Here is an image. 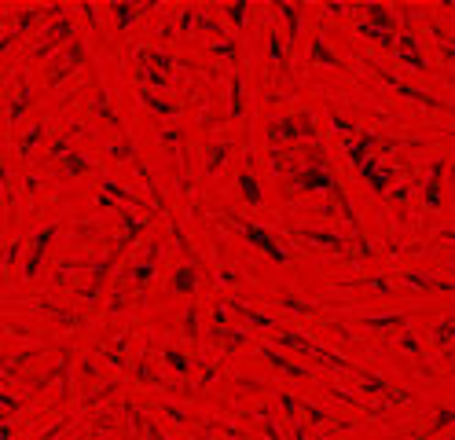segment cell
<instances>
[{
    "instance_id": "d4e9b609",
    "label": "cell",
    "mask_w": 455,
    "mask_h": 440,
    "mask_svg": "<svg viewBox=\"0 0 455 440\" xmlns=\"http://www.w3.org/2000/svg\"><path fill=\"white\" fill-rule=\"evenodd\" d=\"M162 360H166V367L173 374H188L191 371V360L180 353V348H166V353H162Z\"/></svg>"
},
{
    "instance_id": "c3c4849f",
    "label": "cell",
    "mask_w": 455,
    "mask_h": 440,
    "mask_svg": "<svg viewBox=\"0 0 455 440\" xmlns=\"http://www.w3.org/2000/svg\"><path fill=\"white\" fill-rule=\"evenodd\" d=\"M70 154V143L66 140H56V143H51V158H66Z\"/></svg>"
},
{
    "instance_id": "52a82bcc",
    "label": "cell",
    "mask_w": 455,
    "mask_h": 440,
    "mask_svg": "<svg viewBox=\"0 0 455 440\" xmlns=\"http://www.w3.org/2000/svg\"><path fill=\"white\" fill-rule=\"evenodd\" d=\"M51 238H56V228H41L37 235H33L30 257H26V264H23V279H37L41 261H44V253H48V246H51Z\"/></svg>"
},
{
    "instance_id": "484cf974",
    "label": "cell",
    "mask_w": 455,
    "mask_h": 440,
    "mask_svg": "<svg viewBox=\"0 0 455 440\" xmlns=\"http://www.w3.org/2000/svg\"><path fill=\"white\" fill-rule=\"evenodd\" d=\"M63 161H66V173H70V176H81V173H92V161H88L85 154H78V151H70V154H66Z\"/></svg>"
},
{
    "instance_id": "f1b7e54d",
    "label": "cell",
    "mask_w": 455,
    "mask_h": 440,
    "mask_svg": "<svg viewBox=\"0 0 455 440\" xmlns=\"http://www.w3.org/2000/svg\"><path fill=\"white\" fill-rule=\"evenodd\" d=\"M125 345H129V334H121L114 345H107V348H103V356L111 360L114 367H121V363H125Z\"/></svg>"
},
{
    "instance_id": "ffe728a7",
    "label": "cell",
    "mask_w": 455,
    "mask_h": 440,
    "mask_svg": "<svg viewBox=\"0 0 455 440\" xmlns=\"http://www.w3.org/2000/svg\"><path fill=\"white\" fill-rule=\"evenodd\" d=\"M276 11L283 15V23H286V41L294 44L298 41V33H301V15H298V4H276ZM286 44V48H290Z\"/></svg>"
},
{
    "instance_id": "8fae6325",
    "label": "cell",
    "mask_w": 455,
    "mask_h": 440,
    "mask_svg": "<svg viewBox=\"0 0 455 440\" xmlns=\"http://www.w3.org/2000/svg\"><path fill=\"white\" fill-rule=\"evenodd\" d=\"M444 169L448 165L444 161H433V173H430V180H426V188H423V202H426V209H441V176H444Z\"/></svg>"
},
{
    "instance_id": "f907efd6",
    "label": "cell",
    "mask_w": 455,
    "mask_h": 440,
    "mask_svg": "<svg viewBox=\"0 0 455 440\" xmlns=\"http://www.w3.org/2000/svg\"><path fill=\"white\" fill-rule=\"evenodd\" d=\"M408 195H411V188H408V183H400V188L393 191V198H396V202H408Z\"/></svg>"
},
{
    "instance_id": "cb8c5ba5",
    "label": "cell",
    "mask_w": 455,
    "mask_h": 440,
    "mask_svg": "<svg viewBox=\"0 0 455 440\" xmlns=\"http://www.w3.org/2000/svg\"><path fill=\"white\" fill-rule=\"evenodd\" d=\"M140 11H143L140 4H111V15L118 18V30H129V26L136 23Z\"/></svg>"
},
{
    "instance_id": "bcb514c9",
    "label": "cell",
    "mask_w": 455,
    "mask_h": 440,
    "mask_svg": "<svg viewBox=\"0 0 455 440\" xmlns=\"http://www.w3.org/2000/svg\"><path fill=\"white\" fill-rule=\"evenodd\" d=\"M448 422H451V411H448V408H441V411H437V426H433L430 433H441V429L448 426Z\"/></svg>"
},
{
    "instance_id": "7402d4cb",
    "label": "cell",
    "mask_w": 455,
    "mask_h": 440,
    "mask_svg": "<svg viewBox=\"0 0 455 440\" xmlns=\"http://www.w3.org/2000/svg\"><path fill=\"white\" fill-rule=\"evenodd\" d=\"M228 308L239 312V316H243L250 326H261V330H272V326H276V319H272V316H265V312H253V308H246V305H239V301H231Z\"/></svg>"
},
{
    "instance_id": "7bdbcfd3",
    "label": "cell",
    "mask_w": 455,
    "mask_h": 440,
    "mask_svg": "<svg viewBox=\"0 0 455 440\" xmlns=\"http://www.w3.org/2000/svg\"><path fill=\"white\" fill-rule=\"evenodd\" d=\"M246 11H250V4H231V8H228V18H231L235 26H243V23H246Z\"/></svg>"
},
{
    "instance_id": "d6986e66",
    "label": "cell",
    "mask_w": 455,
    "mask_h": 440,
    "mask_svg": "<svg viewBox=\"0 0 455 440\" xmlns=\"http://www.w3.org/2000/svg\"><path fill=\"white\" fill-rule=\"evenodd\" d=\"M308 59L313 63H320V66H341V59L327 48V37L323 33H316V41H313V48H308Z\"/></svg>"
},
{
    "instance_id": "ba28073f",
    "label": "cell",
    "mask_w": 455,
    "mask_h": 440,
    "mask_svg": "<svg viewBox=\"0 0 455 440\" xmlns=\"http://www.w3.org/2000/svg\"><path fill=\"white\" fill-rule=\"evenodd\" d=\"M393 51L400 55V63H404V66H411V70H423V66H426L423 51H418V41H415V37H411L408 30L400 33V37H393Z\"/></svg>"
},
{
    "instance_id": "ac0fdd59",
    "label": "cell",
    "mask_w": 455,
    "mask_h": 440,
    "mask_svg": "<svg viewBox=\"0 0 455 440\" xmlns=\"http://www.w3.org/2000/svg\"><path fill=\"white\" fill-rule=\"evenodd\" d=\"M140 103L147 106V110H154V114H166V118L180 114V106H176V103H169V99H162V96H154L151 88H140Z\"/></svg>"
},
{
    "instance_id": "74e56055",
    "label": "cell",
    "mask_w": 455,
    "mask_h": 440,
    "mask_svg": "<svg viewBox=\"0 0 455 440\" xmlns=\"http://www.w3.org/2000/svg\"><path fill=\"white\" fill-rule=\"evenodd\" d=\"M437 345H441V348L451 345V319L448 316H441V323H437Z\"/></svg>"
},
{
    "instance_id": "ee69618b",
    "label": "cell",
    "mask_w": 455,
    "mask_h": 440,
    "mask_svg": "<svg viewBox=\"0 0 455 440\" xmlns=\"http://www.w3.org/2000/svg\"><path fill=\"white\" fill-rule=\"evenodd\" d=\"M400 348H404V353H411V356H423V353H418V341H415V334H408V330L400 334Z\"/></svg>"
},
{
    "instance_id": "5bb4252c",
    "label": "cell",
    "mask_w": 455,
    "mask_h": 440,
    "mask_svg": "<svg viewBox=\"0 0 455 440\" xmlns=\"http://www.w3.org/2000/svg\"><path fill=\"white\" fill-rule=\"evenodd\" d=\"M173 293H195L198 290V264H180L173 283H169Z\"/></svg>"
},
{
    "instance_id": "4dcf8cb0",
    "label": "cell",
    "mask_w": 455,
    "mask_h": 440,
    "mask_svg": "<svg viewBox=\"0 0 455 440\" xmlns=\"http://www.w3.org/2000/svg\"><path fill=\"white\" fill-rule=\"evenodd\" d=\"M360 33L368 37V41H378L382 48H393V33H389V30H375V26L363 23V26H360Z\"/></svg>"
},
{
    "instance_id": "9a60e30c",
    "label": "cell",
    "mask_w": 455,
    "mask_h": 440,
    "mask_svg": "<svg viewBox=\"0 0 455 440\" xmlns=\"http://www.w3.org/2000/svg\"><path fill=\"white\" fill-rule=\"evenodd\" d=\"M26 106H30V81H26V73H23V78H19V92H15L11 103H8V121L19 125L23 114H26Z\"/></svg>"
},
{
    "instance_id": "d590c367",
    "label": "cell",
    "mask_w": 455,
    "mask_h": 440,
    "mask_svg": "<svg viewBox=\"0 0 455 440\" xmlns=\"http://www.w3.org/2000/svg\"><path fill=\"white\" fill-rule=\"evenodd\" d=\"M96 114H99L103 121H111L114 128H121V121H118V114H114V106H107V96H103V92L96 96Z\"/></svg>"
},
{
    "instance_id": "277c9868",
    "label": "cell",
    "mask_w": 455,
    "mask_h": 440,
    "mask_svg": "<svg viewBox=\"0 0 455 440\" xmlns=\"http://www.w3.org/2000/svg\"><path fill=\"white\" fill-rule=\"evenodd\" d=\"M283 183L286 188H294V191H327L331 195V188H334V173L331 169H294L290 176H283Z\"/></svg>"
},
{
    "instance_id": "f35d334b",
    "label": "cell",
    "mask_w": 455,
    "mask_h": 440,
    "mask_svg": "<svg viewBox=\"0 0 455 440\" xmlns=\"http://www.w3.org/2000/svg\"><path fill=\"white\" fill-rule=\"evenodd\" d=\"M331 121H334V133H338L345 143H349V140H353V133H356V125H353V121H345V118H338V114H334Z\"/></svg>"
},
{
    "instance_id": "f5cc1de1",
    "label": "cell",
    "mask_w": 455,
    "mask_h": 440,
    "mask_svg": "<svg viewBox=\"0 0 455 440\" xmlns=\"http://www.w3.org/2000/svg\"><path fill=\"white\" fill-rule=\"evenodd\" d=\"M0 23H4V15H0Z\"/></svg>"
},
{
    "instance_id": "836d02e7",
    "label": "cell",
    "mask_w": 455,
    "mask_h": 440,
    "mask_svg": "<svg viewBox=\"0 0 455 440\" xmlns=\"http://www.w3.org/2000/svg\"><path fill=\"white\" fill-rule=\"evenodd\" d=\"M184 338L198 341V308L195 305H188V312H184Z\"/></svg>"
},
{
    "instance_id": "4fadbf2b",
    "label": "cell",
    "mask_w": 455,
    "mask_h": 440,
    "mask_svg": "<svg viewBox=\"0 0 455 440\" xmlns=\"http://www.w3.org/2000/svg\"><path fill=\"white\" fill-rule=\"evenodd\" d=\"M261 356H265V360H268L272 367H276V371H279V374H290V378H298V381H308V378H313V374H308V371H305V367H298V363H290L286 356H279V353H276V348H268V345L261 348Z\"/></svg>"
},
{
    "instance_id": "8d00e7d4",
    "label": "cell",
    "mask_w": 455,
    "mask_h": 440,
    "mask_svg": "<svg viewBox=\"0 0 455 440\" xmlns=\"http://www.w3.org/2000/svg\"><path fill=\"white\" fill-rule=\"evenodd\" d=\"M103 191H107V195H114V198H125V202H133V206H140V198H136L133 191H125L121 183H114V180H103Z\"/></svg>"
},
{
    "instance_id": "7dc6e473",
    "label": "cell",
    "mask_w": 455,
    "mask_h": 440,
    "mask_svg": "<svg viewBox=\"0 0 455 440\" xmlns=\"http://www.w3.org/2000/svg\"><path fill=\"white\" fill-rule=\"evenodd\" d=\"M162 143H166V147H173L176 140H180V128H162V136H158Z\"/></svg>"
},
{
    "instance_id": "9c48e42d",
    "label": "cell",
    "mask_w": 455,
    "mask_h": 440,
    "mask_svg": "<svg viewBox=\"0 0 455 440\" xmlns=\"http://www.w3.org/2000/svg\"><path fill=\"white\" fill-rule=\"evenodd\" d=\"M298 238H305V243H313V246H327V250H334V253H345V238L334 235V231H316V228H294Z\"/></svg>"
},
{
    "instance_id": "1f68e13d",
    "label": "cell",
    "mask_w": 455,
    "mask_h": 440,
    "mask_svg": "<svg viewBox=\"0 0 455 440\" xmlns=\"http://www.w3.org/2000/svg\"><path fill=\"white\" fill-rule=\"evenodd\" d=\"M268 55H272V66L279 70V66H283V37H279L276 30L268 33Z\"/></svg>"
},
{
    "instance_id": "60d3db41",
    "label": "cell",
    "mask_w": 455,
    "mask_h": 440,
    "mask_svg": "<svg viewBox=\"0 0 455 440\" xmlns=\"http://www.w3.org/2000/svg\"><path fill=\"white\" fill-rule=\"evenodd\" d=\"M250 338L243 334V330H231V334H224V348H228V353H235V348H243Z\"/></svg>"
},
{
    "instance_id": "6da1fadb",
    "label": "cell",
    "mask_w": 455,
    "mask_h": 440,
    "mask_svg": "<svg viewBox=\"0 0 455 440\" xmlns=\"http://www.w3.org/2000/svg\"><path fill=\"white\" fill-rule=\"evenodd\" d=\"M169 66H173V59H169L166 51L140 48L136 51V81H140V88H147V85L169 88Z\"/></svg>"
},
{
    "instance_id": "5b68a950",
    "label": "cell",
    "mask_w": 455,
    "mask_h": 440,
    "mask_svg": "<svg viewBox=\"0 0 455 440\" xmlns=\"http://www.w3.org/2000/svg\"><path fill=\"white\" fill-rule=\"evenodd\" d=\"M59 41H74V18H59L56 26H48L41 37H37V44H33L30 51V59H44L48 51H59Z\"/></svg>"
},
{
    "instance_id": "3957f363",
    "label": "cell",
    "mask_w": 455,
    "mask_h": 440,
    "mask_svg": "<svg viewBox=\"0 0 455 440\" xmlns=\"http://www.w3.org/2000/svg\"><path fill=\"white\" fill-rule=\"evenodd\" d=\"M279 345H290V348H301L305 356H313L327 367H334V371H356V363H349L345 356H334V353H327V348L313 345V341H305V334H298V330H283L279 334Z\"/></svg>"
},
{
    "instance_id": "4316f807",
    "label": "cell",
    "mask_w": 455,
    "mask_h": 440,
    "mask_svg": "<svg viewBox=\"0 0 455 440\" xmlns=\"http://www.w3.org/2000/svg\"><path fill=\"white\" fill-rule=\"evenodd\" d=\"M133 374H136V381H143V385H162V378L151 371V363H147V356H140L136 360V367H133Z\"/></svg>"
},
{
    "instance_id": "7c38bea8",
    "label": "cell",
    "mask_w": 455,
    "mask_h": 440,
    "mask_svg": "<svg viewBox=\"0 0 455 440\" xmlns=\"http://www.w3.org/2000/svg\"><path fill=\"white\" fill-rule=\"evenodd\" d=\"M41 356V348H26V353H11L4 356V363H0V378H19L26 371V363H33Z\"/></svg>"
},
{
    "instance_id": "e0dca14e",
    "label": "cell",
    "mask_w": 455,
    "mask_h": 440,
    "mask_svg": "<svg viewBox=\"0 0 455 440\" xmlns=\"http://www.w3.org/2000/svg\"><path fill=\"white\" fill-rule=\"evenodd\" d=\"M239 191H243V198L250 202V206H261V202H265V188H261V180L253 176L250 169H243V173H239Z\"/></svg>"
},
{
    "instance_id": "2e32d148",
    "label": "cell",
    "mask_w": 455,
    "mask_h": 440,
    "mask_svg": "<svg viewBox=\"0 0 455 440\" xmlns=\"http://www.w3.org/2000/svg\"><path fill=\"white\" fill-rule=\"evenodd\" d=\"M231 151H235V143L231 140H221V143H210L206 147V173L213 176L217 169H221V165L231 158Z\"/></svg>"
},
{
    "instance_id": "681fc988",
    "label": "cell",
    "mask_w": 455,
    "mask_h": 440,
    "mask_svg": "<svg viewBox=\"0 0 455 440\" xmlns=\"http://www.w3.org/2000/svg\"><path fill=\"white\" fill-rule=\"evenodd\" d=\"M217 55H228V59H235V41H221V44H217Z\"/></svg>"
},
{
    "instance_id": "603a6c76",
    "label": "cell",
    "mask_w": 455,
    "mask_h": 440,
    "mask_svg": "<svg viewBox=\"0 0 455 440\" xmlns=\"http://www.w3.org/2000/svg\"><path fill=\"white\" fill-rule=\"evenodd\" d=\"M363 11H368V18H371L368 26H375V30H389V26H393V8H386V4H368Z\"/></svg>"
},
{
    "instance_id": "83f0119b",
    "label": "cell",
    "mask_w": 455,
    "mask_h": 440,
    "mask_svg": "<svg viewBox=\"0 0 455 440\" xmlns=\"http://www.w3.org/2000/svg\"><path fill=\"white\" fill-rule=\"evenodd\" d=\"M41 136H44V125H33L30 133H26V140L19 143V158H30V154H33V147L41 143Z\"/></svg>"
},
{
    "instance_id": "e575fe53",
    "label": "cell",
    "mask_w": 455,
    "mask_h": 440,
    "mask_svg": "<svg viewBox=\"0 0 455 440\" xmlns=\"http://www.w3.org/2000/svg\"><path fill=\"white\" fill-rule=\"evenodd\" d=\"M224 323H228V305H213V338H224Z\"/></svg>"
},
{
    "instance_id": "8992f818",
    "label": "cell",
    "mask_w": 455,
    "mask_h": 440,
    "mask_svg": "<svg viewBox=\"0 0 455 440\" xmlns=\"http://www.w3.org/2000/svg\"><path fill=\"white\" fill-rule=\"evenodd\" d=\"M235 224H239L243 228V235H246V243L250 246H257L265 257H268V261H276V264H286V253L279 250V243H276V238H272L265 228H253L250 224V220H243V216H235Z\"/></svg>"
},
{
    "instance_id": "ab89813d",
    "label": "cell",
    "mask_w": 455,
    "mask_h": 440,
    "mask_svg": "<svg viewBox=\"0 0 455 440\" xmlns=\"http://www.w3.org/2000/svg\"><path fill=\"white\" fill-rule=\"evenodd\" d=\"M111 158H118V161L133 158V143H129V140H118V143H111Z\"/></svg>"
},
{
    "instance_id": "44dd1931",
    "label": "cell",
    "mask_w": 455,
    "mask_h": 440,
    "mask_svg": "<svg viewBox=\"0 0 455 440\" xmlns=\"http://www.w3.org/2000/svg\"><path fill=\"white\" fill-rule=\"evenodd\" d=\"M228 114L235 121H243L246 114V96H243V73H231V106H228Z\"/></svg>"
},
{
    "instance_id": "7a4b0ae2",
    "label": "cell",
    "mask_w": 455,
    "mask_h": 440,
    "mask_svg": "<svg viewBox=\"0 0 455 440\" xmlns=\"http://www.w3.org/2000/svg\"><path fill=\"white\" fill-rule=\"evenodd\" d=\"M81 63H85V44H81V41H66L63 51H51V59H48V66H44V81H48V88L63 85Z\"/></svg>"
},
{
    "instance_id": "f6af8a7d",
    "label": "cell",
    "mask_w": 455,
    "mask_h": 440,
    "mask_svg": "<svg viewBox=\"0 0 455 440\" xmlns=\"http://www.w3.org/2000/svg\"><path fill=\"white\" fill-rule=\"evenodd\" d=\"M191 26H195V8H184V15H180V33H191Z\"/></svg>"
},
{
    "instance_id": "d6a6232c",
    "label": "cell",
    "mask_w": 455,
    "mask_h": 440,
    "mask_svg": "<svg viewBox=\"0 0 455 440\" xmlns=\"http://www.w3.org/2000/svg\"><path fill=\"white\" fill-rule=\"evenodd\" d=\"M151 275H154V264H151V261H143V264H136V268L129 271V279H133L136 286H147V283H151Z\"/></svg>"
},
{
    "instance_id": "b9f144b4",
    "label": "cell",
    "mask_w": 455,
    "mask_h": 440,
    "mask_svg": "<svg viewBox=\"0 0 455 440\" xmlns=\"http://www.w3.org/2000/svg\"><path fill=\"white\" fill-rule=\"evenodd\" d=\"M0 408L4 411H23V396H11V393L0 389Z\"/></svg>"
},
{
    "instance_id": "f546056e",
    "label": "cell",
    "mask_w": 455,
    "mask_h": 440,
    "mask_svg": "<svg viewBox=\"0 0 455 440\" xmlns=\"http://www.w3.org/2000/svg\"><path fill=\"white\" fill-rule=\"evenodd\" d=\"M404 283H411V286H423V290H444V293L451 290V283H433L430 275H415V271H411V275H404Z\"/></svg>"
},
{
    "instance_id": "30bf717a",
    "label": "cell",
    "mask_w": 455,
    "mask_h": 440,
    "mask_svg": "<svg viewBox=\"0 0 455 440\" xmlns=\"http://www.w3.org/2000/svg\"><path fill=\"white\" fill-rule=\"evenodd\" d=\"M125 415H129V422H133V433L136 436H143V440H166V433H162L154 422L143 415V411H136L133 403H125Z\"/></svg>"
},
{
    "instance_id": "816d5d0a",
    "label": "cell",
    "mask_w": 455,
    "mask_h": 440,
    "mask_svg": "<svg viewBox=\"0 0 455 440\" xmlns=\"http://www.w3.org/2000/svg\"><path fill=\"white\" fill-rule=\"evenodd\" d=\"M15 429H11V422H0V440H11Z\"/></svg>"
}]
</instances>
